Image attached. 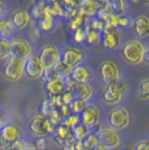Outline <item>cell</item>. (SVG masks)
Listing matches in <instances>:
<instances>
[{
  "instance_id": "cell-1",
  "label": "cell",
  "mask_w": 149,
  "mask_h": 150,
  "mask_svg": "<svg viewBox=\"0 0 149 150\" xmlns=\"http://www.w3.org/2000/svg\"><path fill=\"white\" fill-rule=\"evenodd\" d=\"M120 56L130 66H138L141 63L148 64V46L138 39H128L120 45Z\"/></svg>"
},
{
  "instance_id": "cell-2",
  "label": "cell",
  "mask_w": 149,
  "mask_h": 150,
  "mask_svg": "<svg viewBox=\"0 0 149 150\" xmlns=\"http://www.w3.org/2000/svg\"><path fill=\"white\" fill-rule=\"evenodd\" d=\"M129 94V83L124 79L104 85V88L101 92V98L103 103L109 106H114L121 104L127 101Z\"/></svg>"
},
{
  "instance_id": "cell-3",
  "label": "cell",
  "mask_w": 149,
  "mask_h": 150,
  "mask_svg": "<svg viewBox=\"0 0 149 150\" xmlns=\"http://www.w3.org/2000/svg\"><path fill=\"white\" fill-rule=\"evenodd\" d=\"M131 123L132 119L130 111L121 104L112 106L106 114V125L119 131L129 128Z\"/></svg>"
},
{
  "instance_id": "cell-4",
  "label": "cell",
  "mask_w": 149,
  "mask_h": 150,
  "mask_svg": "<svg viewBox=\"0 0 149 150\" xmlns=\"http://www.w3.org/2000/svg\"><path fill=\"white\" fill-rule=\"evenodd\" d=\"M24 66L25 59L10 55L2 66V75L8 81L19 82L24 76Z\"/></svg>"
},
{
  "instance_id": "cell-5",
  "label": "cell",
  "mask_w": 149,
  "mask_h": 150,
  "mask_svg": "<svg viewBox=\"0 0 149 150\" xmlns=\"http://www.w3.org/2000/svg\"><path fill=\"white\" fill-rule=\"evenodd\" d=\"M99 137L100 144H104L106 147L112 150H117L123 144V137L119 130L113 129L109 125H103L96 131Z\"/></svg>"
},
{
  "instance_id": "cell-6",
  "label": "cell",
  "mask_w": 149,
  "mask_h": 150,
  "mask_svg": "<svg viewBox=\"0 0 149 150\" xmlns=\"http://www.w3.org/2000/svg\"><path fill=\"white\" fill-rule=\"evenodd\" d=\"M60 50H61L60 61L70 67H74L77 64L87 63V54L81 48H77L74 46H64Z\"/></svg>"
},
{
  "instance_id": "cell-7",
  "label": "cell",
  "mask_w": 149,
  "mask_h": 150,
  "mask_svg": "<svg viewBox=\"0 0 149 150\" xmlns=\"http://www.w3.org/2000/svg\"><path fill=\"white\" fill-rule=\"evenodd\" d=\"M121 69L113 61H103L99 66L100 81L103 85H108L122 79Z\"/></svg>"
},
{
  "instance_id": "cell-8",
  "label": "cell",
  "mask_w": 149,
  "mask_h": 150,
  "mask_svg": "<svg viewBox=\"0 0 149 150\" xmlns=\"http://www.w3.org/2000/svg\"><path fill=\"white\" fill-rule=\"evenodd\" d=\"M54 130V127L46 117L42 114L34 115L28 123V132L31 137H40V136H50Z\"/></svg>"
},
{
  "instance_id": "cell-9",
  "label": "cell",
  "mask_w": 149,
  "mask_h": 150,
  "mask_svg": "<svg viewBox=\"0 0 149 150\" xmlns=\"http://www.w3.org/2000/svg\"><path fill=\"white\" fill-rule=\"evenodd\" d=\"M10 55L19 57L21 59H26L34 54V48L31 43L24 37L19 36H13L10 38Z\"/></svg>"
},
{
  "instance_id": "cell-10",
  "label": "cell",
  "mask_w": 149,
  "mask_h": 150,
  "mask_svg": "<svg viewBox=\"0 0 149 150\" xmlns=\"http://www.w3.org/2000/svg\"><path fill=\"white\" fill-rule=\"evenodd\" d=\"M31 136L25 129L20 128L17 125L13 123L10 120H8L5 125L0 128V139L6 141L8 144H13L19 138L28 137Z\"/></svg>"
},
{
  "instance_id": "cell-11",
  "label": "cell",
  "mask_w": 149,
  "mask_h": 150,
  "mask_svg": "<svg viewBox=\"0 0 149 150\" xmlns=\"http://www.w3.org/2000/svg\"><path fill=\"white\" fill-rule=\"evenodd\" d=\"M100 43L104 50L110 52L117 50L122 44V35L118 28H104L101 34Z\"/></svg>"
},
{
  "instance_id": "cell-12",
  "label": "cell",
  "mask_w": 149,
  "mask_h": 150,
  "mask_svg": "<svg viewBox=\"0 0 149 150\" xmlns=\"http://www.w3.org/2000/svg\"><path fill=\"white\" fill-rule=\"evenodd\" d=\"M43 63L38 55L33 54L31 56L25 59V66H24V75H26L29 80L38 81L42 80V76L44 73Z\"/></svg>"
},
{
  "instance_id": "cell-13",
  "label": "cell",
  "mask_w": 149,
  "mask_h": 150,
  "mask_svg": "<svg viewBox=\"0 0 149 150\" xmlns=\"http://www.w3.org/2000/svg\"><path fill=\"white\" fill-rule=\"evenodd\" d=\"M79 115H80L82 123L90 127L93 131H95V128L101 122V111H100L99 108L92 102H90L89 105Z\"/></svg>"
},
{
  "instance_id": "cell-14",
  "label": "cell",
  "mask_w": 149,
  "mask_h": 150,
  "mask_svg": "<svg viewBox=\"0 0 149 150\" xmlns=\"http://www.w3.org/2000/svg\"><path fill=\"white\" fill-rule=\"evenodd\" d=\"M39 58L43 63L44 67H54L61 58V50L54 44L44 45L39 53Z\"/></svg>"
},
{
  "instance_id": "cell-15",
  "label": "cell",
  "mask_w": 149,
  "mask_h": 150,
  "mask_svg": "<svg viewBox=\"0 0 149 150\" xmlns=\"http://www.w3.org/2000/svg\"><path fill=\"white\" fill-rule=\"evenodd\" d=\"M71 76L79 83H93L95 80V73L94 71L87 63L77 64L72 69Z\"/></svg>"
},
{
  "instance_id": "cell-16",
  "label": "cell",
  "mask_w": 149,
  "mask_h": 150,
  "mask_svg": "<svg viewBox=\"0 0 149 150\" xmlns=\"http://www.w3.org/2000/svg\"><path fill=\"white\" fill-rule=\"evenodd\" d=\"M10 20L13 23L15 31L21 33L29 26L31 21V16L25 9H17L16 11H13V17Z\"/></svg>"
},
{
  "instance_id": "cell-17",
  "label": "cell",
  "mask_w": 149,
  "mask_h": 150,
  "mask_svg": "<svg viewBox=\"0 0 149 150\" xmlns=\"http://www.w3.org/2000/svg\"><path fill=\"white\" fill-rule=\"evenodd\" d=\"M73 95L75 100L91 102L94 98V88L92 83H79L73 91Z\"/></svg>"
},
{
  "instance_id": "cell-18",
  "label": "cell",
  "mask_w": 149,
  "mask_h": 150,
  "mask_svg": "<svg viewBox=\"0 0 149 150\" xmlns=\"http://www.w3.org/2000/svg\"><path fill=\"white\" fill-rule=\"evenodd\" d=\"M44 90L46 92L47 96H56V95H61L65 91V83L62 77H57L52 81L45 82V86Z\"/></svg>"
},
{
  "instance_id": "cell-19",
  "label": "cell",
  "mask_w": 149,
  "mask_h": 150,
  "mask_svg": "<svg viewBox=\"0 0 149 150\" xmlns=\"http://www.w3.org/2000/svg\"><path fill=\"white\" fill-rule=\"evenodd\" d=\"M133 30L135 34L139 38H146L149 34V20L147 18V16L145 15H139L137 16L133 23Z\"/></svg>"
},
{
  "instance_id": "cell-20",
  "label": "cell",
  "mask_w": 149,
  "mask_h": 150,
  "mask_svg": "<svg viewBox=\"0 0 149 150\" xmlns=\"http://www.w3.org/2000/svg\"><path fill=\"white\" fill-rule=\"evenodd\" d=\"M80 13L87 17H94L100 11L99 4L96 0H81L79 4Z\"/></svg>"
},
{
  "instance_id": "cell-21",
  "label": "cell",
  "mask_w": 149,
  "mask_h": 150,
  "mask_svg": "<svg viewBox=\"0 0 149 150\" xmlns=\"http://www.w3.org/2000/svg\"><path fill=\"white\" fill-rule=\"evenodd\" d=\"M13 26L10 19H6L5 17H0V37L1 38H11L13 36Z\"/></svg>"
},
{
  "instance_id": "cell-22",
  "label": "cell",
  "mask_w": 149,
  "mask_h": 150,
  "mask_svg": "<svg viewBox=\"0 0 149 150\" xmlns=\"http://www.w3.org/2000/svg\"><path fill=\"white\" fill-rule=\"evenodd\" d=\"M101 34L102 31L96 30L91 26L85 27V43L89 45H98L101 40Z\"/></svg>"
},
{
  "instance_id": "cell-23",
  "label": "cell",
  "mask_w": 149,
  "mask_h": 150,
  "mask_svg": "<svg viewBox=\"0 0 149 150\" xmlns=\"http://www.w3.org/2000/svg\"><path fill=\"white\" fill-rule=\"evenodd\" d=\"M92 131H93V130H92L90 127L83 125L81 122L77 127H75L74 129H72V134H73V137H74L76 140H83L90 132H92Z\"/></svg>"
},
{
  "instance_id": "cell-24",
  "label": "cell",
  "mask_w": 149,
  "mask_h": 150,
  "mask_svg": "<svg viewBox=\"0 0 149 150\" xmlns=\"http://www.w3.org/2000/svg\"><path fill=\"white\" fill-rule=\"evenodd\" d=\"M82 144H83L84 149H90V150L93 149L95 146H98L100 144L99 137H98L96 132L95 131L90 132L87 137L82 140Z\"/></svg>"
},
{
  "instance_id": "cell-25",
  "label": "cell",
  "mask_w": 149,
  "mask_h": 150,
  "mask_svg": "<svg viewBox=\"0 0 149 150\" xmlns=\"http://www.w3.org/2000/svg\"><path fill=\"white\" fill-rule=\"evenodd\" d=\"M138 98L141 101L146 102L149 100V79L145 77L143 81L139 83L138 88Z\"/></svg>"
},
{
  "instance_id": "cell-26",
  "label": "cell",
  "mask_w": 149,
  "mask_h": 150,
  "mask_svg": "<svg viewBox=\"0 0 149 150\" xmlns=\"http://www.w3.org/2000/svg\"><path fill=\"white\" fill-rule=\"evenodd\" d=\"M10 38H0V61H6L10 56Z\"/></svg>"
},
{
  "instance_id": "cell-27",
  "label": "cell",
  "mask_w": 149,
  "mask_h": 150,
  "mask_svg": "<svg viewBox=\"0 0 149 150\" xmlns=\"http://www.w3.org/2000/svg\"><path fill=\"white\" fill-rule=\"evenodd\" d=\"M50 136L33 137V144L35 146V150H47L50 147Z\"/></svg>"
},
{
  "instance_id": "cell-28",
  "label": "cell",
  "mask_w": 149,
  "mask_h": 150,
  "mask_svg": "<svg viewBox=\"0 0 149 150\" xmlns=\"http://www.w3.org/2000/svg\"><path fill=\"white\" fill-rule=\"evenodd\" d=\"M89 101H82V100H74L70 105V110L72 113H76V114H80V113L89 105Z\"/></svg>"
},
{
  "instance_id": "cell-29",
  "label": "cell",
  "mask_w": 149,
  "mask_h": 150,
  "mask_svg": "<svg viewBox=\"0 0 149 150\" xmlns=\"http://www.w3.org/2000/svg\"><path fill=\"white\" fill-rule=\"evenodd\" d=\"M62 122H64V123L72 130V129H74L75 127H77V125L81 123V119H80V115H79V114L71 112L65 119L63 120Z\"/></svg>"
},
{
  "instance_id": "cell-30",
  "label": "cell",
  "mask_w": 149,
  "mask_h": 150,
  "mask_svg": "<svg viewBox=\"0 0 149 150\" xmlns=\"http://www.w3.org/2000/svg\"><path fill=\"white\" fill-rule=\"evenodd\" d=\"M54 67H55L58 76L62 77V79L66 77V76H68V75H71V73H72V69H73V67H70V66H67V65H65V64L62 63L61 61L57 63Z\"/></svg>"
},
{
  "instance_id": "cell-31",
  "label": "cell",
  "mask_w": 149,
  "mask_h": 150,
  "mask_svg": "<svg viewBox=\"0 0 149 150\" xmlns=\"http://www.w3.org/2000/svg\"><path fill=\"white\" fill-rule=\"evenodd\" d=\"M109 5L116 13H124L127 9L126 0H109Z\"/></svg>"
},
{
  "instance_id": "cell-32",
  "label": "cell",
  "mask_w": 149,
  "mask_h": 150,
  "mask_svg": "<svg viewBox=\"0 0 149 150\" xmlns=\"http://www.w3.org/2000/svg\"><path fill=\"white\" fill-rule=\"evenodd\" d=\"M73 40L75 44L77 45L84 44L85 43V28L80 27V28L75 29L74 34H73Z\"/></svg>"
},
{
  "instance_id": "cell-33",
  "label": "cell",
  "mask_w": 149,
  "mask_h": 150,
  "mask_svg": "<svg viewBox=\"0 0 149 150\" xmlns=\"http://www.w3.org/2000/svg\"><path fill=\"white\" fill-rule=\"evenodd\" d=\"M57 77H60V76L57 74L55 67H45L43 76H42V80L47 82V81H52L54 79H57Z\"/></svg>"
},
{
  "instance_id": "cell-34",
  "label": "cell",
  "mask_w": 149,
  "mask_h": 150,
  "mask_svg": "<svg viewBox=\"0 0 149 150\" xmlns=\"http://www.w3.org/2000/svg\"><path fill=\"white\" fill-rule=\"evenodd\" d=\"M39 26H40V29H42V30L50 31V29L54 27V20H53V18L50 17V16H46V17H44V18L42 19Z\"/></svg>"
},
{
  "instance_id": "cell-35",
  "label": "cell",
  "mask_w": 149,
  "mask_h": 150,
  "mask_svg": "<svg viewBox=\"0 0 149 150\" xmlns=\"http://www.w3.org/2000/svg\"><path fill=\"white\" fill-rule=\"evenodd\" d=\"M61 100H62L63 104L70 105V104L75 100L74 95H73V92H71V91H66V90H65V91L61 94Z\"/></svg>"
},
{
  "instance_id": "cell-36",
  "label": "cell",
  "mask_w": 149,
  "mask_h": 150,
  "mask_svg": "<svg viewBox=\"0 0 149 150\" xmlns=\"http://www.w3.org/2000/svg\"><path fill=\"white\" fill-rule=\"evenodd\" d=\"M148 148H149L148 138L140 139L139 141H137L136 144H133V150H148Z\"/></svg>"
},
{
  "instance_id": "cell-37",
  "label": "cell",
  "mask_w": 149,
  "mask_h": 150,
  "mask_svg": "<svg viewBox=\"0 0 149 150\" xmlns=\"http://www.w3.org/2000/svg\"><path fill=\"white\" fill-rule=\"evenodd\" d=\"M57 109H58V112H60V115H61L62 120L65 119L68 114L71 113V110H70L68 105H66V104H62L61 106H58Z\"/></svg>"
},
{
  "instance_id": "cell-38",
  "label": "cell",
  "mask_w": 149,
  "mask_h": 150,
  "mask_svg": "<svg viewBox=\"0 0 149 150\" xmlns=\"http://www.w3.org/2000/svg\"><path fill=\"white\" fill-rule=\"evenodd\" d=\"M89 26H91L92 28L96 29V30H100V31H103V29H104V24H103V21H101L100 19H93Z\"/></svg>"
},
{
  "instance_id": "cell-39",
  "label": "cell",
  "mask_w": 149,
  "mask_h": 150,
  "mask_svg": "<svg viewBox=\"0 0 149 150\" xmlns=\"http://www.w3.org/2000/svg\"><path fill=\"white\" fill-rule=\"evenodd\" d=\"M8 13V6L5 1L0 0V17H5Z\"/></svg>"
},
{
  "instance_id": "cell-40",
  "label": "cell",
  "mask_w": 149,
  "mask_h": 150,
  "mask_svg": "<svg viewBox=\"0 0 149 150\" xmlns=\"http://www.w3.org/2000/svg\"><path fill=\"white\" fill-rule=\"evenodd\" d=\"M82 25H83V21H82V17H76L75 21H73V23H72L71 27H72V29H73V30H75V29H77V28L82 27Z\"/></svg>"
},
{
  "instance_id": "cell-41",
  "label": "cell",
  "mask_w": 149,
  "mask_h": 150,
  "mask_svg": "<svg viewBox=\"0 0 149 150\" xmlns=\"http://www.w3.org/2000/svg\"><path fill=\"white\" fill-rule=\"evenodd\" d=\"M84 147H83V144H82V140H75L74 144L72 147V150H83Z\"/></svg>"
},
{
  "instance_id": "cell-42",
  "label": "cell",
  "mask_w": 149,
  "mask_h": 150,
  "mask_svg": "<svg viewBox=\"0 0 149 150\" xmlns=\"http://www.w3.org/2000/svg\"><path fill=\"white\" fill-rule=\"evenodd\" d=\"M92 150H112L110 149V148H108V147H106L104 144H99L98 146H95L93 149Z\"/></svg>"
},
{
  "instance_id": "cell-43",
  "label": "cell",
  "mask_w": 149,
  "mask_h": 150,
  "mask_svg": "<svg viewBox=\"0 0 149 150\" xmlns=\"http://www.w3.org/2000/svg\"><path fill=\"white\" fill-rule=\"evenodd\" d=\"M7 121H8V120H7L6 118H5V117H2V115L0 114V128H1L2 125H5V123H6Z\"/></svg>"
},
{
  "instance_id": "cell-44",
  "label": "cell",
  "mask_w": 149,
  "mask_h": 150,
  "mask_svg": "<svg viewBox=\"0 0 149 150\" xmlns=\"http://www.w3.org/2000/svg\"><path fill=\"white\" fill-rule=\"evenodd\" d=\"M122 150H133V146H130V144L124 146V147H122Z\"/></svg>"
},
{
  "instance_id": "cell-45",
  "label": "cell",
  "mask_w": 149,
  "mask_h": 150,
  "mask_svg": "<svg viewBox=\"0 0 149 150\" xmlns=\"http://www.w3.org/2000/svg\"><path fill=\"white\" fill-rule=\"evenodd\" d=\"M6 150H18V149H17V148H15V147H11V146H10V147H9V148H7Z\"/></svg>"
},
{
  "instance_id": "cell-46",
  "label": "cell",
  "mask_w": 149,
  "mask_h": 150,
  "mask_svg": "<svg viewBox=\"0 0 149 150\" xmlns=\"http://www.w3.org/2000/svg\"><path fill=\"white\" fill-rule=\"evenodd\" d=\"M0 112H1V111H0Z\"/></svg>"
},
{
  "instance_id": "cell-47",
  "label": "cell",
  "mask_w": 149,
  "mask_h": 150,
  "mask_svg": "<svg viewBox=\"0 0 149 150\" xmlns=\"http://www.w3.org/2000/svg\"><path fill=\"white\" fill-rule=\"evenodd\" d=\"M0 38H1V37H0Z\"/></svg>"
}]
</instances>
